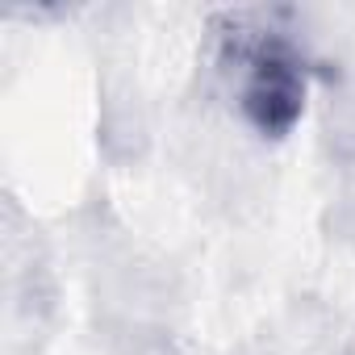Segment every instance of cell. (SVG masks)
Here are the masks:
<instances>
[{
    "mask_svg": "<svg viewBox=\"0 0 355 355\" xmlns=\"http://www.w3.org/2000/svg\"><path fill=\"white\" fill-rule=\"evenodd\" d=\"M301 96L305 84L297 76V63L284 46H268L255 55L251 63V84H247V113L259 130L268 134H284L297 113H301Z\"/></svg>",
    "mask_w": 355,
    "mask_h": 355,
    "instance_id": "cell-1",
    "label": "cell"
}]
</instances>
